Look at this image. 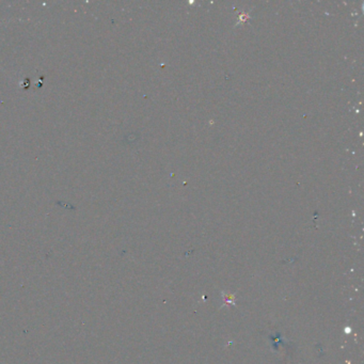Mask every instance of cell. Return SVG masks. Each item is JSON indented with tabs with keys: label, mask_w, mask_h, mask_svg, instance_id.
I'll use <instances>...</instances> for the list:
<instances>
[]
</instances>
